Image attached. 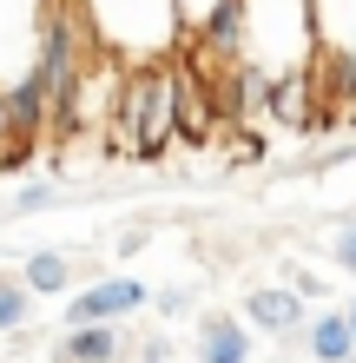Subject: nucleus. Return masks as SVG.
<instances>
[{
    "label": "nucleus",
    "mask_w": 356,
    "mask_h": 363,
    "mask_svg": "<svg viewBox=\"0 0 356 363\" xmlns=\"http://www.w3.org/2000/svg\"><path fill=\"white\" fill-rule=\"evenodd\" d=\"M20 277H27L33 297H67L73 291V258L67 251H33V258L20 264Z\"/></svg>",
    "instance_id": "obj_11"
},
{
    "label": "nucleus",
    "mask_w": 356,
    "mask_h": 363,
    "mask_svg": "<svg viewBox=\"0 0 356 363\" xmlns=\"http://www.w3.org/2000/svg\"><path fill=\"white\" fill-rule=\"evenodd\" d=\"M86 27L99 40V53L119 67H145V60H172L185 47L178 7L172 0H79Z\"/></svg>",
    "instance_id": "obj_2"
},
{
    "label": "nucleus",
    "mask_w": 356,
    "mask_h": 363,
    "mask_svg": "<svg viewBox=\"0 0 356 363\" xmlns=\"http://www.w3.org/2000/svg\"><path fill=\"white\" fill-rule=\"evenodd\" d=\"M350 363H356V357H350Z\"/></svg>",
    "instance_id": "obj_19"
},
{
    "label": "nucleus",
    "mask_w": 356,
    "mask_h": 363,
    "mask_svg": "<svg viewBox=\"0 0 356 363\" xmlns=\"http://www.w3.org/2000/svg\"><path fill=\"white\" fill-rule=\"evenodd\" d=\"M27 317H33V291H27V277H20V271H0V330L20 337V330H27Z\"/></svg>",
    "instance_id": "obj_12"
},
{
    "label": "nucleus",
    "mask_w": 356,
    "mask_h": 363,
    "mask_svg": "<svg viewBox=\"0 0 356 363\" xmlns=\"http://www.w3.org/2000/svg\"><path fill=\"white\" fill-rule=\"evenodd\" d=\"M0 363H7V357H0Z\"/></svg>",
    "instance_id": "obj_18"
},
{
    "label": "nucleus",
    "mask_w": 356,
    "mask_h": 363,
    "mask_svg": "<svg viewBox=\"0 0 356 363\" xmlns=\"http://www.w3.org/2000/svg\"><path fill=\"white\" fill-rule=\"evenodd\" d=\"M304 350L310 363H350L356 357V330H350V311H323L304 324Z\"/></svg>",
    "instance_id": "obj_9"
},
{
    "label": "nucleus",
    "mask_w": 356,
    "mask_h": 363,
    "mask_svg": "<svg viewBox=\"0 0 356 363\" xmlns=\"http://www.w3.org/2000/svg\"><path fill=\"white\" fill-rule=\"evenodd\" d=\"M192 350H198V363H251L258 357V337H251L244 317H231V311H205Z\"/></svg>",
    "instance_id": "obj_7"
},
{
    "label": "nucleus",
    "mask_w": 356,
    "mask_h": 363,
    "mask_svg": "<svg viewBox=\"0 0 356 363\" xmlns=\"http://www.w3.org/2000/svg\"><path fill=\"white\" fill-rule=\"evenodd\" d=\"M145 304H152V291H145L139 277H99V284L73 291L67 324H125V317L145 311Z\"/></svg>",
    "instance_id": "obj_5"
},
{
    "label": "nucleus",
    "mask_w": 356,
    "mask_h": 363,
    "mask_svg": "<svg viewBox=\"0 0 356 363\" xmlns=\"http://www.w3.org/2000/svg\"><path fill=\"white\" fill-rule=\"evenodd\" d=\"M244 7V60L270 79L317 67V13L310 0H238Z\"/></svg>",
    "instance_id": "obj_3"
},
{
    "label": "nucleus",
    "mask_w": 356,
    "mask_h": 363,
    "mask_svg": "<svg viewBox=\"0 0 356 363\" xmlns=\"http://www.w3.org/2000/svg\"><path fill=\"white\" fill-rule=\"evenodd\" d=\"M152 304H159L165 317H172V311H185V304H192V297H185V291H159V297H152Z\"/></svg>",
    "instance_id": "obj_16"
},
{
    "label": "nucleus",
    "mask_w": 356,
    "mask_h": 363,
    "mask_svg": "<svg viewBox=\"0 0 356 363\" xmlns=\"http://www.w3.org/2000/svg\"><path fill=\"white\" fill-rule=\"evenodd\" d=\"M106 139L125 159H159L165 145L178 139V53L172 60H145V67H125L113 119H106Z\"/></svg>",
    "instance_id": "obj_1"
},
{
    "label": "nucleus",
    "mask_w": 356,
    "mask_h": 363,
    "mask_svg": "<svg viewBox=\"0 0 356 363\" xmlns=\"http://www.w3.org/2000/svg\"><path fill=\"white\" fill-rule=\"evenodd\" d=\"M47 7L53 0H0V86H13V79L40 60Z\"/></svg>",
    "instance_id": "obj_4"
},
{
    "label": "nucleus",
    "mask_w": 356,
    "mask_h": 363,
    "mask_svg": "<svg viewBox=\"0 0 356 363\" xmlns=\"http://www.w3.org/2000/svg\"><path fill=\"white\" fill-rule=\"evenodd\" d=\"M330 258H337V264H343V271L356 277V218H350V225L337 231V238H330Z\"/></svg>",
    "instance_id": "obj_15"
},
{
    "label": "nucleus",
    "mask_w": 356,
    "mask_h": 363,
    "mask_svg": "<svg viewBox=\"0 0 356 363\" xmlns=\"http://www.w3.org/2000/svg\"><path fill=\"white\" fill-rule=\"evenodd\" d=\"M317 13V53H356V0H310Z\"/></svg>",
    "instance_id": "obj_10"
},
{
    "label": "nucleus",
    "mask_w": 356,
    "mask_h": 363,
    "mask_svg": "<svg viewBox=\"0 0 356 363\" xmlns=\"http://www.w3.org/2000/svg\"><path fill=\"white\" fill-rule=\"evenodd\" d=\"M53 205H67V185H53V179H33V185L13 191V211H20V218H27V211H53Z\"/></svg>",
    "instance_id": "obj_13"
},
{
    "label": "nucleus",
    "mask_w": 356,
    "mask_h": 363,
    "mask_svg": "<svg viewBox=\"0 0 356 363\" xmlns=\"http://www.w3.org/2000/svg\"><path fill=\"white\" fill-rule=\"evenodd\" d=\"M172 7H178V27H185V40H192V33H205V20H212V13L224 7V0H172Z\"/></svg>",
    "instance_id": "obj_14"
},
{
    "label": "nucleus",
    "mask_w": 356,
    "mask_h": 363,
    "mask_svg": "<svg viewBox=\"0 0 356 363\" xmlns=\"http://www.w3.org/2000/svg\"><path fill=\"white\" fill-rule=\"evenodd\" d=\"M343 311H350V330H356V297H350V304H343Z\"/></svg>",
    "instance_id": "obj_17"
},
{
    "label": "nucleus",
    "mask_w": 356,
    "mask_h": 363,
    "mask_svg": "<svg viewBox=\"0 0 356 363\" xmlns=\"http://www.w3.org/2000/svg\"><path fill=\"white\" fill-rule=\"evenodd\" d=\"M244 324L251 330H270V337H304V297H297V284H258L244 297Z\"/></svg>",
    "instance_id": "obj_6"
},
{
    "label": "nucleus",
    "mask_w": 356,
    "mask_h": 363,
    "mask_svg": "<svg viewBox=\"0 0 356 363\" xmlns=\"http://www.w3.org/2000/svg\"><path fill=\"white\" fill-rule=\"evenodd\" d=\"M125 357V324H67L53 344V363H119Z\"/></svg>",
    "instance_id": "obj_8"
}]
</instances>
